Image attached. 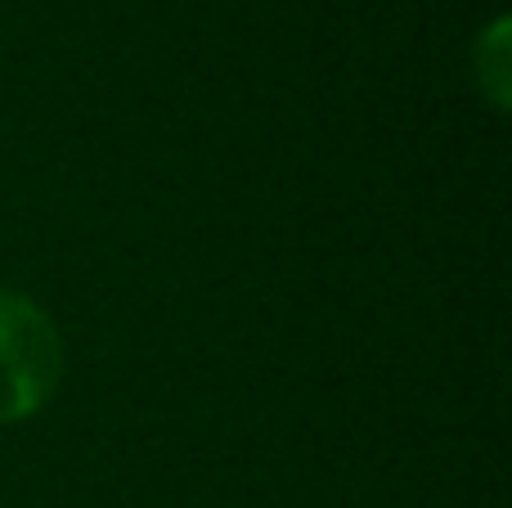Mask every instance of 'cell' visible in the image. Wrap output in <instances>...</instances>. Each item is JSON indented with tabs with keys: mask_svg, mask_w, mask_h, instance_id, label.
Here are the masks:
<instances>
[{
	"mask_svg": "<svg viewBox=\"0 0 512 508\" xmlns=\"http://www.w3.org/2000/svg\"><path fill=\"white\" fill-rule=\"evenodd\" d=\"M63 383V338L23 293L0 288V423H23Z\"/></svg>",
	"mask_w": 512,
	"mask_h": 508,
	"instance_id": "cell-1",
	"label": "cell"
},
{
	"mask_svg": "<svg viewBox=\"0 0 512 508\" xmlns=\"http://www.w3.org/2000/svg\"><path fill=\"white\" fill-rule=\"evenodd\" d=\"M472 63H477L481 95L490 99L495 113H504L508 108V86H512V72H508V18H495V23L481 32L477 50H472Z\"/></svg>",
	"mask_w": 512,
	"mask_h": 508,
	"instance_id": "cell-2",
	"label": "cell"
}]
</instances>
